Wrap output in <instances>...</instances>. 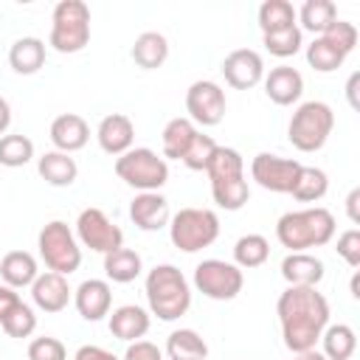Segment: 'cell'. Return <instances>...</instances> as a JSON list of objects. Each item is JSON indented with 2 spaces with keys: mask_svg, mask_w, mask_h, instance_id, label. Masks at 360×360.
<instances>
[{
  "mask_svg": "<svg viewBox=\"0 0 360 360\" xmlns=\"http://www.w3.org/2000/svg\"><path fill=\"white\" fill-rule=\"evenodd\" d=\"M284 346L298 354L315 349L321 332L329 326V301L315 287H287L276 304Z\"/></svg>",
  "mask_w": 360,
  "mask_h": 360,
  "instance_id": "6da1fadb",
  "label": "cell"
},
{
  "mask_svg": "<svg viewBox=\"0 0 360 360\" xmlns=\"http://www.w3.org/2000/svg\"><path fill=\"white\" fill-rule=\"evenodd\" d=\"M276 236L292 253H304L307 248H323L335 236V217L321 205L304 211H287L276 222Z\"/></svg>",
  "mask_w": 360,
  "mask_h": 360,
  "instance_id": "7a4b0ae2",
  "label": "cell"
},
{
  "mask_svg": "<svg viewBox=\"0 0 360 360\" xmlns=\"http://www.w3.org/2000/svg\"><path fill=\"white\" fill-rule=\"evenodd\" d=\"M205 174L211 180V194H214V202L219 208L239 211L248 202L250 188H248V180H245V160L236 149L217 146L211 163L205 166Z\"/></svg>",
  "mask_w": 360,
  "mask_h": 360,
  "instance_id": "3957f363",
  "label": "cell"
},
{
  "mask_svg": "<svg viewBox=\"0 0 360 360\" xmlns=\"http://www.w3.org/2000/svg\"><path fill=\"white\" fill-rule=\"evenodd\" d=\"M146 301L160 321H177L191 307V287L174 264H155L146 273Z\"/></svg>",
  "mask_w": 360,
  "mask_h": 360,
  "instance_id": "277c9868",
  "label": "cell"
},
{
  "mask_svg": "<svg viewBox=\"0 0 360 360\" xmlns=\"http://www.w3.org/2000/svg\"><path fill=\"white\" fill-rule=\"evenodd\" d=\"M48 45L59 53H79L90 42V8L82 0H59L53 8Z\"/></svg>",
  "mask_w": 360,
  "mask_h": 360,
  "instance_id": "5b68a950",
  "label": "cell"
},
{
  "mask_svg": "<svg viewBox=\"0 0 360 360\" xmlns=\"http://www.w3.org/2000/svg\"><path fill=\"white\" fill-rule=\"evenodd\" d=\"M219 236V217L211 208H180L169 219V239L183 253H197Z\"/></svg>",
  "mask_w": 360,
  "mask_h": 360,
  "instance_id": "8992f818",
  "label": "cell"
},
{
  "mask_svg": "<svg viewBox=\"0 0 360 360\" xmlns=\"http://www.w3.org/2000/svg\"><path fill=\"white\" fill-rule=\"evenodd\" d=\"M335 112L326 101H304L287 127V138L298 152H318L332 135Z\"/></svg>",
  "mask_w": 360,
  "mask_h": 360,
  "instance_id": "52a82bcc",
  "label": "cell"
},
{
  "mask_svg": "<svg viewBox=\"0 0 360 360\" xmlns=\"http://www.w3.org/2000/svg\"><path fill=\"white\" fill-rule=\"evenodd\" d=\"M39 256L45 262V267L51 273H59V276H70L79 270L82 264V248H79V239L73 236V231L68 228V222L62 219H51L42 231H39Z\"/></svg>",
  "mask_w": 360,
  "mask_h": 360,
  "instance_id": "ba28073f",
  "label": "cell"
},
{
  "mask_svg": "<svg viewBox=\"0 0 360 360\" xmlns=\"http://www.w3.org/2000/svg\"><path fill=\"white\" fill-rule=\"evenodd\" d=\"M115 174L132 186V188H141V191H158L160 186H166L169 180V163L146 149V146H138V149H129L124 155H118L115 160Z\"/></svg>",
  "mask_w": 360,
  "mask_h": 360,
  "instance_id": "9c48e42d",
  "label": "cell"
},
{
  "mask_svg": "<svg viewBox=\"0 0 360 360\" xmlns=\"http://www.w3.org/2000/svg\"><path fill=\"white\" fill-rule=\"evenodd\" d=\"M194 287L211 301H231L242 292L245 276L236 264L222 259H205L194 267Z\"/></svg>",
  "mask_w": 360,
  "mask_h": 360,
  "instance_id": "30bf717a",
  "label": "cell"
},
{
  "mask_svg": "<svg viewBox=\"0 0 360 360\" xmlns=\"http://www.w3.org/2000/svg\"><path fill=\"white\" fill-rule=\"evenodd\" d=\"M76 236L84 248L96 250V253H112L118 248H124V231L110 222V217L101 208H84L76 219Z\"/></svg>",
  "mask_w": 360,
  "mask_h": 360,
  "instance_id": "8fae6325",
  "label": "cell"
},
{
  "mask_svg": "<svg viewBox=\"0 0 360 360\" xmlns=\"http://www.w3.org/2000/svg\"><path fill=\"white\" fill-rule=\"evenodd\" d=\"M298 172H301L298 160L278 158V155H270V152H259L250 160V177L262 188L276 191V194H290L295 180H298Z\"/></svg>",
  "mask_w": 360,
  "mask_h": 360,
  "instance_id": "7c38bea8",
  "label": "cell"
},
{
  "mask_svg": "<svg viewBox=\"0 0 360 360\" xmlns=\"http://www.w3.org/2000/svg\"><path fill=\"white\" fill-rule=\"evenodd\" d=\"M186 110L191 124L217 127L225 118V90L217 82L200 79L186 90Z\"/></svg>",
  "mask_w": 360,
  "mask_h": 360,
  "instance_id": "4fadbf2b",
  "label": "cell"
},
{
  "mask_svg": "<svg viewBox=\"0 0 360 360\" xmlns=\"http://www.w3.org/2000/svg\"><path fill=\"white\" fill-rule=\"evenodd\" d=\"M222 76L225 82L233 87V90H250L262 82L264 76V62L256 51L250 48H239V51H231L222 62Z\"/></svg>",
  "mask_w": 360,
  "mask_h": 360,
  "instance_id": "5bb4252c",
  "label": "cell"
},
{
  "mask_svg": "<svg viewBox=\"0 0 360 360\" xmlns=\"http://www.w3.org/2000/svg\"><path fill=\"white\" fill-rule=\"evenodd\" d=\"M129 219L141 228V231H160L169 225L172 214H169V200L158 191H141L132 202H129Z\"/></svg>",
  "mask_w": 360,
  "mask_h": 360,
  "instance_id": "9a60e30c",
  "label": "cell"
},
{
  "mask_svg": "<svg viewBox=\"0 0 360 360\" xmlns=\"http://www.w3.org/2000/svg\"><path fill=\"white\" fill-rule=\"evenodd\" d=\"M73 301H76V309L84 321H101L104 315H110L112 290L104 278H87L76 287Z\"/></svg>",
  "mask_w": 360,
  "mask_h": 360,
  "instance_id": "2e32d148",
  "label": "cell"
},
{
  "mask_svg": "<svg viewBox=\"0 0 360 360\" xmlns=\"http://www.w3.org/2000/svg\"><path fill=\"white\" fill-rule=\"evenodd\" d=\"M51 141H53L56 152H65V155L79 152L90 141V127H87V121L82 115L62 112V115H56L51 121Z\"/></svg>",
  "mask_w": 360,
  "mask_h": 360,
  "instance_id": "e0dca14e",
  "label": "cell"
},
{
  "mask_svg": "<svg viewBox=\"0 0 360 360\" xmlns=\"http://www.w3.org/2000/svg\"><path fill=\"white\" fill-rule=\"evenodd\" d=\"M264 93H267V98H270L273 104L290 107V104H295V101L301 98V93H304V76H301L295 68H290V65H278V68H273V70L264 76Z\"/></svg>",
  "mask_w": 360,
  "mask_h": 360,
  "instance_id": "ac0fdd59",
  "label": "cell"
},
{
  "mask_svg": "<svg viewBox=\"0 0 360 360\" xmlns=\"http://www.w3.org/2000/svg\"><path fill=\"white\" fill-rule=\"evenodd\" d=\"M96 138H98V146L107 152V155H124L132 149V141H135V127L127 115L121 112H112V115H104L98 129H96Z\"/></svg>",
  "mask_w": 360,
  "mask_h": 360,
  "instance_id": "d6986e66",
  "label": "cell"
},
{
  "mask_svg": "<svg viewBox=\"0 0 360 360\" xmlns=\"http://www.w3.org/2000/svg\"><path fill=\"white\" fill-rule=\"evenodd\" d=\"M31 298L42 312H62L70 301V287L68 278L59 273H39L31 284Z\"/></svg>",
  "mask_w": 360,
  "mask_h": 360,
  "instance_id": "ffe728a7",
  "label": "cell"
},
{
  "mask_svg": "<svg viewBox=\"0 0 360 360\" xmlns=\"http://www.w3.org/2000/svg\"><path fill=\"white\" fill-rule=\"evenodd\" d=\"M110 332L118 338V340H141L146 332H149V312L138 304H124L118 309H112L110 315Z\"/></svg>",
  "mask_w": 360,
  "mask_h": 360,
  "instance_id": "44dd1931",
  "label": "cell"
},
{
  "mask_svg": "<svg viewBox=\"0 0 360 360\" xmlns=\"http://www.w3.org/2000/svg\"><path fill=\"white\" fill-rule=\"evenodd\" d=\"M281 276L290 287H315L323 278V262L309 253H290L281 262Z\"/></svg>",
  "mask_w": 360,
  "mask_h": 360,
  "instance_id": "7402d4cb",
  "label": "cell"
},
{
  "mask_svg": "<svg viewBox=\"0 0 360 360\" xmlns=\"http://www.w3.org/2000/svg\"><path fill=\"white\" fill-rule=\"evenodd\" d=\"M0 276L8 287L20 290V287H31L34 278L39 276L37 270V259L28 250H8L0 262Z\"/></svg>",
  "mask_w": 360,
  "mask_h": 360,
  "instance_id": "603a6c76",
  "label": "cell"
},
{
  "mask_svg": "<svg viewBox=\"0 0 360 360\" xmlns=\"http://www.w3.org/2000/svg\"><path fill=\"white\" fill-rule=\"evenodd\" d=\"M8 65L22 76L37 73L45 65V42L39 37H20L8 51Z\"/></svg>",
  "mask_w": 360,
  "mask_h": 360,
  "instance_id": "cb8c5ba5",
  "label": "cell"
},
{
  "mask_svg": "<svg viewBox=\"0 0 360 360\" xmlns=\"http://www.w3.org/2000/svg\"><path fill=\"white\" fill-rule=\"evenodd\" d=\"M129 53H132V59H135L138 68L155 70V68H160V65L166 62V56H169V42H166V37L158 34V31H143V34L135 39V45H132Z\"/></svg>",
  "mask_w": 360,
  "mask_h": 360,
  "instance_id": "d4e9b609",
  "label": "cell"
},
{
  "mask_svg": "<svg viewBox=\"0 0 360 360\" xmlns=\"http://www.w3.org/2000/svg\"><path fill=\"white\" fill-rule=\"evenodd\" d=\"M37 172H39V177H42L45 183H51V186H70V183L76 180V174H79V166H76V160H73L70 155L53 149V152H45V155L39 158Z\"/></svg>",
  "mask_w": 360,
  "mask_h": 360,
  "instance_id": "484cf974",
  "label": "cell"
},
{
  "mask_svg": "<svg viewBox=\"0 0 360 360\" xmlns=\"http://www.w3.org/2000/svg\"><path fill=\"white\" fill-rule=\"evenodd\" d=\"M194 135H197V127L188 118H172L163 127V135H160V141H163V160L166 158L183 160V155H186L188 143L194 141Z\"/></svg>",
  "mask_w": 360,
  "mask_h": 360,
  "instance_id": "4316f807",
  "label": "cell"
},
{
  "mask_svg": "<svg viewBox=\"0 0 360 360\" xmlns=\"http://www.w3.org/2000/svg\"><path fill=\"white\" fill-rule=\"evenodd\" d=\"M141 270H143L141 256H138L135 250H129V248H118V250H112V253L104 256V273H107V278L115 281V284H129V281H135V278L141 276Z\"/></svg>",
  "mask_w": 360,
  "mask_h": 360,
  "instance_id": "83f0119b",
  "label": "cell"
},
{
  "mask_svg": "<svg viewBox=\"0 0 360 360\" xmlns=\"http://www.w3.org/2000/svg\"><path fill=\"white\" fill-rule=\"evenodd\" d=\"M166 354L169 360H205L208 343L194 329H174L166 340Z\"/></svg>",
  "mask_w": 360,
  "mask_h": 360,
  "instance_id": "f1b7e54d",
  "label": "cell"
},
{
  "mask_svg": "<svg viewBox=\"0 0 360 360\" xmlns=\"http://www.w3.org/2000/svg\"><path fill=\"white\" fill-rule=\"evenodd\" d=\"M323 340V357L326 360H349L357 349V335L346 323H332L321 332Z\"/></svg>",
  "mask_w": 360,
  "mask_h": 360,
  "instance_id": "f546056e",
  "label": "cell"
},
{
  "mask_svg": "<svg viewBox=\"0 0 360 360\" xmlns=\"http://www.w3.org/2000/svg\"><path fill=\"white\" fill-rule=\"evenodd\" d=\"M270 256V242L262 236V233H245L236 239L233 245V262L236 267L242 270H250V267H262Z\"/></svg>",
  "mask_w": 360,
  "mask_h": 360,
  "instance_id": "4dcf8cb0",
  "label": "cell"
},
{
  "mask_svg": "<svg viewBox=\"0 0 360 360\" xmlns=\"http://www.w3.org/2000/svg\"><path fill=\"white\" fill-rule=\"evenodd\" d=\"M295 17L301 20V28H307V31L321 37L338 20V8H335L332 0H307Z\"/></svg>",
  "mask_w": 360,
  "mask_h": 360,
  "instance_id": "1f68e13d",
  "label": "cell"
},
{
  "mask_svg": "<svg viewBox=\"0 0 360 360\" xmlns=\"http://www.w3.org/2000/svg\"><path fill=\"white\" fill-rule=\"evenodd\" d=\"M329 188V177L323 169H315V166H301L298 172V180L292 186V197L298 202H318Z\"/></svg>",
  "mask_w": 360,
  "mask_h": 360,
  "instance_id": "d6a6232c",
  "label": "cell"
},
{
  "mask_svg": "<svg viewBox=\"0 0 360 360\" xmlns=\"http://www.w3.org/2000/svg\"><path fill=\"white\" fill-rule=\"evenodd\" d=\"M290 25H298L292 3H287V0H264L259 6V28H262V34H273V31H281V28H290Z\"/></svg>",
  "mask_w": 360,
  "mask_h": 360,
  "instance_id": "836d02e7",
  "label": "cell"
},
{
  "mask_svg": "<svg viewBox=\"0 0 360 360\" xmlns=\"http://www.w3.org/2000/svg\"><path fill=\"white\" fill-rule=\"evenodd\" d=\"M343 53L340 51H335L323 37H315L309 45H307V62H309V68L312 70H318V73H332V70H338L340 65H343Z\"/></svg>",
  "mask_w": 360,
  "mask_h": 360,
  "instance_id": "e575fe53",
  "label": "cell"
},
{
  "mask_svg": "<svg viewBox=\"0 0 360 360\" xmlns=\"http://www.w3.org/2000/svg\"><path fill=\"white\" fill-rule=\"evenodd\" d=\"M34 158V141L25 135H3L0 138V163L8 169L25 166Z\"/></svg>",
  "mask_w": 360,
  "mask_h": 360,
  "instance_id": "d590c367",
  "label": "cell"
},
{
  "mask_svg": "<svg viewBox=\"0 0 360 360\" xmlns=\"http://www.w3.org/2000/svg\"><path fill=\"white\" fill-rule=\"evenodd\" d=\"M262 42L264 48L278 56V59H287V56H295L301 51V28L298 25H290V28H281V31H273V34H262Z\"/></svg>",
  "mask_w": 360,
  "mask_h": 360,
  "instance_id": "8d00e7d4",
  "label": "cell"
},
{
  "mask_svg": "<svg viewBox=\"0 0 360 360\" xmlns=\"http://www.w3.org/2000/svg\"><path fill=\"white\" fill-rule=\"evenodd\" d=\"M217 146H219V143H217L211 135L197 132V135H194V141L188 143L186 155H183V163H186L191 172H205V166L211 163V158H214Z\"/></svg>",
  "mask_w": 360,
  "mask_h": 360,
  "instance_id": "74e56055",
  "label": "cell"
},
{
  "mask_svg": "<svg viewBox=\"0 0 360 360\" xmlns=\"http://www.w3.org/2000/svg\"><path fill=\"white\" fill-rule=\"evenodd\" d=\"M0 326L6 329L8 338H28V335L37 329V315H34V309H31L28 304L20 301V304L6 315V321H3Z\"/></svg>",
  "mask_w": 360,
  "mask_h": 360,
  "instance_id": "f35d334b",
  "label": "cell"
},
{
  "mask_svg": "<svg viewBox=\"0 0 360 360\" xmlns=\"http://www.w3.org/2000/svg\"><path fill=\"white\" fill-rule=\"evenodd\" d=\"M321 37H323L335 51H340L343 56H349V53L354 51V45H357V28H354V22H346V20H335Z\"/></svg>",
  "mask_w": 360,
  "mask_h": 360,
  "instance_id": "ab89813d",
  "label": "cell"
},
{
  "mask_svg": "<svg viewBox=\"0 0 360 360\" xmlns=\"http://www.w3.org/2000/svg\"><path fill=\"white\" fill-rule=\"evenodd\" d=\"M28 360H68V349L56 338H34L28 343Z\"/></svg>",
  "mask_w": 360,
  "mask_h": 360,
  "instance_id": "60d3db41",
  "label": "cell"
},
{
  "mask_svg": "<svg viewBox=\"0 0 360 360\" xmlns=\"http://www.w3.org/2000/svg\"><path fill=\"white\" fill-rule=\"evenodd\" d=\"M338 256L349 264V267H360V231L349 228L346 233L338 236Z\"/></svg>",
  "mask_w": 360,
  "mask_h": 360,
  "instance_id": "b9f144b4",
  "label": "cell"
},
{
  "mask_svg": "<svg viewBox=\"0 0 360 360\" xmlns=\"http://www.w3.org/2000/svg\"><path fill=\"white\" fill-rule=\"evenodd\" d=\"M124 360H163V352L152 340H132L124 352Z\"/></svg>",
  "mask_w": 360,
  "mask_h": 360,
  "instance_id": "7bdbcfd3",
  "label": "cell"
},
{
  "mask_svg": "<svg viewBox=\"0 0 360 360\" xmlns=\"http://www.w3.org/2000/svg\"><path fill=\"white\" fill-rule=\"evenodd\" d=\"M22 298L14 292V287H8V284H0V323L6 321V315L20 304Z\"/></svg>",
  "mask_w": 360,
  "mask_h": 360,
  "instance_id": "ee69618b",
  "label": "cell"
},
{
  "mask_svg": "<svg viewBox=\"0 0 360 360\" xmlns=\"http://www.w3.org/2000/svg\"><path fill=\"white\" fill-rule=\"evenodd\" d=\"M73 360H118V357L112 352L101 349V346H79L76 354H73Z\"/></svg>",
  "mask_w": 360,
  "mask_h": 360,
  "instance_id": "f6af8a7d",
  "label": "cell"
},
{
  "mask_svg": "<svg viewBox=\"0 0 360 360\" xmlns=\"http://www.w3.org/2000/svg\"><path fill=\"white\" fill-rule=\"evenodd\" d=\"M357 202H360V188H352V191H349V197H346V211H349V219H352L354 225H360Z\"/></svg>",
  "mask_w": 360,
  "mask_h": 360,
  "instance_id": "bcb514c9",
  "label": "cell"
},
{
  "mask_svg": "<svg viewBox=\"0 0 360 360\" xmlns=\"http://www.w3.org/2000/svg\"><path fill=\"white\" fill-rule=\"evenodd\" d=\"M8 124H11V107H8V101L0 96V135L8 129Z\"/></svg>",
  "mask_w": 360,
  "mask_h": 360,
  "instance_id": "7dc6e473",
  "label": "cell"
},
{
  "mask_svg": "<svg viewBox=\"0 0 360 360\" xmlns=\"http://www.w3.org/2000/svg\"><path fill=\"white\" fill-rule=\"evenodd\" d=\"M292 360H326V357H323V352H318V349H307V352H298Z\"/></svg>",
  "mask_w": 360,
  "mask_h": 360,
  "instance_id": "c3c4849f",
  "label": "cell"
},
{
  "mask_svg": "<svg viewBox=\"0 0 360 360\" xmlns=\"http://www.w3.org/2000/svg\"><path fill=\"white\" fill-rule=\"evenodd\" d=\"M352 295H354V298H360V276H357V273L352 276Z\"/></svg>",
  "mask_w": 360,
  "mask_h": 360,
  "instance_id": "681fc988",
  "label": "cell"
},
{
  "mask_svg": "<svg viewBox=\"0 0 360 360\" xmlns=\"http://www.w3.org/2000/svg\"><path fill=\"white\" fill-rule=\"evenodd\" d=\"M354 84H357V73L349 79V98H352V104H354ZM354 107H357V104H354Z\"/></svg>",
  "mask_w": 360,
  "mask_h": 360,
  "instance_id": "f907efd6",
  "label": "cell"
}]
</instances>
